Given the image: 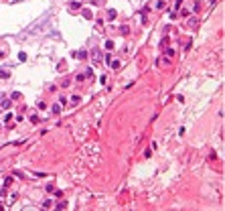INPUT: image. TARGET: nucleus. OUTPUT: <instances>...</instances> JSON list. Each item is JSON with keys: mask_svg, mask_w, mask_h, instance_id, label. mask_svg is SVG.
<instances>
[{"mask_svg": "<svg viewBox=\"0 0 225 211\" xmlns=\"http://www.w3.org/2000/svg\"><path fill=\"white\" fill-rule=\"evenodd\" d=\"M0 77H2V79H8V71H4V69H0Z\"/></svg>", "mask_w": 225, "mask_h": 211, "instance_id": "nucleus-8", "label": "nucleus"}, {"mask_svg": "<svg viewBox=\"0 0 225 211\" xmlns=\"http://www.w3.org/2000/svg\"><path fill=\"white\" fill-rule=\"evenodd\" d=\"M51 205H53V201H51V199H45V201H43V207H51Z\"/></svg>", "mask_w": 225, "mask_h": 211, "instance_id": "nucleus-10", "label": "nucleus"}, {"mask_svg": "<svg viewBox=\"0 0 225 211\" xmlns=\"http://www.w3.org/2000/svg\"><path fill=\"white\" fill-rule=\"evenodd\" d=\"M106 49H108V51L114 49V41H106Z\"/></svg>", "mask_w": 225, "mask_h": 211, "instance_id": "nucleus-5", "label": "nucleus"}, {"mask_svg": "<svg viewBox=\"0 0 225 211\" xmlns=\"http://www.w3.org/2000/svg\"><path fill=\"white\" fill-rule=\"evenodd\" d=\"M156 8H164V0H158V2H156Z\"/></svg>", "mask_w": 225, "mask_h": 211, "instance_id": "nucleus-14", "label": "nucleus"}, {"mask_svg": "<svg viewBox=\"0 0 225 211\" xmlns=\"http://www.w3.org/2000/svg\"><path fill=\"white\" fill-rule=\"evenodd\" d=\"M91 73V71H87V73H81V75H77V81H85V77Z\"/></svg>", "mask_w": 225, "mask_h": 211, "instance_id": "nucleus-4", "label": "nucleus"}, {"mask_svg": "<svg viewBox=\"0 0 225 211\" xmlns=\"http://www.w3.org/2000/svg\"><path fill=\"white\" fill-rule=\"evenodd\" d=\"M120 30H122V34H128V33H130V29H128L126 25H124V26H122V29H120Z\"/></svg>", "mask_w": 225, "mask_h": 211, "instance_id": "nucleus-13", "label": "nucleus"}, {"mask_svg": "<svg viewBox=\"0 0 225 211\" xmlns=\"http://www.w3.org/2000/svg\"><path fill=\"white\" fill-rule=\"evenodd\" d=\"M108 16H110V20H114V18H116V10H110Z\"/></svg>", "mask_w": 225, "mask_h": 211, "instance_id": "nucleus-11", "label": "nucleus"}, {"mask_svg": "<svg viewBox=\"0 0 225 211\" xmlns=\"http://www.w3.org/2000/svg\"><path fill=\"white\" fill-rule=\"evenodd\" d=\"M158 65H171V61H168V57H164V59L158 61Z\"/></svg>", "mask_w": 225, "mask_h": 211, "instance_id": "nucleus-6", "label": "nucleus"}, {"mask_svg": "<svg viewBox=\"0 0 225 211\" xmlns=\"http://www.w3.org/2000/svg\"><path fill=\"white\" fill-rule=\"evenodd\" d=\"M51 112L57 116V114H61V103H53V108H51Z\"/></svg>", "mask_w": 225, "mask_h": 211, "instance_id": "nucleus-2", "label": "nucleus"}, {"mask_svg": "<svg viewBox=\"0 0 225 211\" xmlns=\"http://www.w3.org/2000/svg\"><path fill=\"white\" fill-rule=\"evenodd\" d=\"M79 102H81V98H79V95H71V106H77Z\"/></svg>", "mask_w": 225, "mask_h": 211, "instance_id": "nucleus-3", "label": "nucleus"}, {"mask_svg": "<svg viewBox=\"0 0 225 211\" xmlns=\"http://www.w3.org/2000/svg\"><path fill=\"white\" fill-rule=\"evenodd\" d=\"M10 103H12L10 99H2V108H10Z\"/></svg>", "mask_w": 225, "mask_h": 211, "instance_id": "nucleus-9", "label": "nucleus"}, {"mask_svg": "<svg viewBox=\"0 0 225 211\" xmlns=\"http://www.w3.org/2000/svg\"><path fill=\"white\" fill-rule=\"evenodd\" d=\"M110 65H112V69H120V61H110Z\"/></svg>", "mask_w": 225, "mask_h": 211, "instance_id": "nucleus-7", "label": "nucleus"}, {"mask_svg": "<svg viewBox=\"0 0 225 211\" xmlns=\"http://www.w3.org/2000/svg\"><path fill=\"white\" fill-rule=\"evenodd\" d=\"M65 207H67V203H65V201H61V203L57 205V209H65Z\"/></svg>", "mask_w": 225, "mask_h": 211, "instance_id": "nucleus-15", "label": "nucleus"}, {"mask_svg": "<svg viewBox=\"0 0 225 211\" xmlns=\"http://www.w3.org/2000/svg\"><path fill=\"white\" fill-rule=\"evenodd\" d=\"M67 99L69 98H59V103H61V106H65V103H67Z\"/></svg>", "mask_w": 225, "mask_h": 211, "instance_id": "nucleus-16", "label": "nucleus"}, {"mask_svg": "<svg viewBox=\"0 0 225 211\" xmlns=\"http://www.w3.org/2000/svg\"><path fill=\"white\" fill-rule=\"evenodd\" d=\"M79 6H81V4H79V2H71V6H69V8H73V10H77Z\"/></svg>", "mask_w": 225, "mask_h": 211, "instance_id": "nucleus-12", "label": "nucleus"}, {"mask_svg": "<svg viewBox=\"0 0 225 211\" xmlns=\"http://www.w3.org/2000/svg\"><path fill=\"white\" fill-rule=\"evenodd\" d=\"M102 59H103V57H102V51H99V49H93L91 51V61L95 65H99V63H102Z\"/></svg>", "mask_w": 225, "mask_h": 211, "instance_id": "nucleus-1", "label": "nucleus"}]
</instances>
